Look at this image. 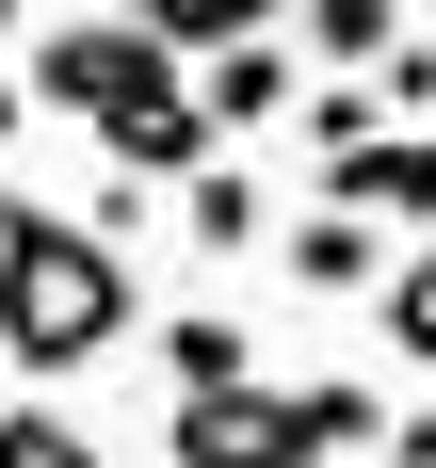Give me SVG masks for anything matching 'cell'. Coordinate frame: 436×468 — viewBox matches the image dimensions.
<instances>
[{"mask_svg": "<svg viewBox=\"0 0 436 468\" xmlns=\"http://www.w3.org/2000/svg\"><path fill=\"white\" fill-rule=\"evenodd\" d=\"M130 339V242L97 227V210H33V194H0V356L33 388L97 372Z\"/></svg>", "mask_w": 436, "mask_h": 468, "instance_id": "6da1fadb", "label": "cell"}, {"mask_svg": "<svg viewBox=\"0 0 436 468\" xmlns=\"http://www.w3.org/2000/svg\"><path fill=\"white\" fill-rule=\"evenodd\" d=\"M388 404L372 388H227V404H178L162 420V468H324V452H372Z\"/></svg>", "mask_w": 436, "mask_h": 468, "instance_id": "7a4b0ae2", "label": "cell"}, {"mask_svg": "<svg viewBox=\"0 0 436 468\" xmlns=\"http://www.w3.org/2000/svg\"><path fill=\"white\" fill-rule=\"evenodd\" d=\"M178 81H194V48H162V33H130V16H65V33L33 48V97H48V113H81L97 145L130 130L145 97H178Z\"/></svg>", "mask_w": 436, "mask_h": 468, "instance_id": "3957f363", "label": "cell"}, {"mask_svg": "<svg viewBox=\"0 0 436 468\" xmlns=\"http://www.w3.org/2000/svg\"><path fill=\"white\" fill-rule=\"evenodd\" d=\"M324 210H356V227H436V130H388V145H356L324 178Z\"/></svg>", "mask_w": 436, "mask_h": 468, "instance_id": "277c9868", "label": "cell"}, {"mask_svg": "<svg viewBox=\"0 0 436 468\" xmlns=\"http://www.w3.org/2000/svg\"><path fill=\"white\" fill-rule=\"evenodd\" d=\"M194 97H210V130H275V113H307V97H324V81H307V65H291V48L275 33H259V48H210V65H194Z\"/></svg>", "mask_w": 436, "mask_h": 468, "instance_id": "5b68a950", "label": "cell"}, {"mask_svg": "<svg viewBox=\"0 0 436 468\" xmlns=\"http://www.w3.org/2000/svg\"><path fill=\"white\" fill-rule=\"evenodd\" d=\"M275 259H291V291H388V227H356V210H291L275 227Z\"/></svg>", "mask_w": 436, "mask_h": 468, "instance_id": "8992f818", "label": "cell"}, {"mask_svg": "<svg viewBox=\"0 0 436 468\" xmlns=\"http://www.w3.org/2000/svg\"><path fill=\"white\" fill-rule=\"evenodd\" d=\"M162 388H178V404H227V388H259V339H242L227 307H178V324H162Z\"/></svg>", "mask_w": 436, "mask_h": 468, "instance_id": "52a82bcc", "label": "cell"}, {"mask_svg": "<svg viewBox=\"0 0 436 468\" xmlns=\"http://www.w3.org/2000/svg\"><path fill=\"white\" fill-rule=\"evenodd\" d=\"M259 227H275V194H259V162H210V178L178 194V242H194V259H259Z\"/></svg>", "mask_w": 436, "mask_h": 468, "instance_id": "ba28073f", "label": "cell"}, {"mask_svg": "<svg viewBox=\"0 0 436 468\" xmlns=\"http://www.w3.org/2000/svg\"><path fill=\"white\" fill-rule=\"evenodd\" d=\"M307 48H324V81H388L404 65V16L388 0H307Z\"/></svg>", "mask_w": 436, "mask_h": 468, "instance_id": "9c48e42d", "label": "cell"}, {"mask_svg": "<svg viewBox=\"0 0 436 468\" xmlns=\"http://www.w3.org/2000/svg\"><path fill=\"white\" fill-rule=\"evenodd\" d=\"M372 339L404 356V372H436V242H420V259H388V291H372Z\"/></svg>", "mask_w": 436, "mask_h": 468, "instance_id": "30bf717a", "label": "cell"}, {"mask_svg": "<svg viewBox=\"0 0 436 468\" xmlns=\"http://www.w3.org/2000/svg\"><path fill=\"white\" fill-rule=\"evenodd\" d=\"M388 130H404V113H388V81H324V97H307V145H324V178L356 162V145H388Z\"/></svg>", "mask_w": 436, "mask_h": 468, "instance_id": "8fae6325", "label": "cell"}, {"mask_svg": "<svg viewBox=\"0 0 436 468\" xmlns=\"http://www.w3.org/2000/svg\"><path fill=\"white\" fill-rule=\"evenodd\" d=\"M0 468H113V452H97L65 404H0Z\"/></svg>", "mask_w": 436, "mask_h": 468, "instance_id": "7c38bea8", "label": "cell"}, {"mask_svg": "<svg viewBox=\"0 0 436 468\" xmlns=\"http://www.w3.org/2000/svg\"><path fill=\"white\" fill-rule=\"evenodd\" d=\"M275 16H291V0H194V16H178V48H194V65H210V48H259V33H275Z\"/></svg>", "mask_w": 436, "mask_h": 468, "instance_id": "4fadbf2b", "label": "cell"}, {"mask_svg": "<svg viewBox=\"0 0 436 468\" xmlns=\"http://www.w3.org/2000/svg\"><path fill=\"white\" fill-rule=\"evenodd\" d=\"M388 113H404V130H436V48H404V65H388Z\"/></svg>", "mask_w": 436, "mask_h": 468, "instance_id": "5bb4252c", "label": "cell"}, {"mask_svg": "<svg viewBox=\"0 0 436 468\" xmlns=\"http://www.w3.org/2000/svg\"><path fill=\"white\" fill-rule=\"evenodd\" d=\"M388 468H436V404H420V420H388Z\"/></svg>", "mask_w": 436, "mask_h": 468, "instance_id": "9a60e30c", "label": "cell"}, {"mask_svg": "<svg viewBox=\"0 0 436 468\" xmlns=\"http://www.w3.org/2000/svg\"><path fill=\"white\" fill-rule=\"evenodd\" d=\"M113 16H130V33H162V48H178V16H194V0H113Z\"/></svg>", "mask_w": 436, "mask_h": 468, "instance_id": "2e32d148", "label": "cell"}, {"mask_svg": "<svg viewBox=\"0 0 436 468\" xmlns=\"http://www.w3.org/2000/svg\"><path fill=\"white\" fill-rule=\"evenodd\" d=\"M0 33H16V0H0ZM0 145H16V81H0Z\"/></svg>", "mask_w": 436, "mask_h": 468, "instance_id": "e0dca14e", "label": "cell"}]
</instances>
